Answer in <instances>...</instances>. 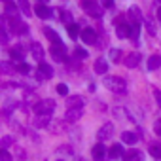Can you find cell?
<instances>
[{"instance_id":"obj_1","label":"cell","mask_w":161,"mask_h":161,"mask_svg":"<svg viewBox=\"0 0 161 161\" xmlns=\"http://www.w3.org/2000/svg\"><path fill=\"white\" fill-rule=\"evenodd\" d=\"M103 84H104V87L108 89V91H112V93H127V84H125V80L123 78H119V76H104V80H103Z\"/></svg>"},{"instance_id":"obj_2","label":"cell","mask_w":161,"mask_h":161,"mask_svg":"<svg viewBox=\"0 0 161 161\" xmlns=\"http://www.w3.org/2000/svg\"><path fill=\"white\" fill-rule=\"evenodd\" d=\"M32 108L38 116H51V112L55 110V101L53 99H44V101H38Z\"/></svg>"},{"instance_id":"obj_3","label":"cell","mask_w":161,"mask_h":161,"mask_svg":"<svg viewBox=\"0 0 161 161\" xmlns=\"http://www.w3.org/2000/svg\"><path fill=\"white\" fill-rule=\"evenodd\" d=\"M82 6H84V10H86L89 15H93V17H97V19L103 15V8L95 4V0H82Z\"/></svg>"},{"instance_id":"obj_4","label":"cell","mask_w":161,"mask_h":161,"mask_svg":"<svg viewBox=\"0 0 161 161\" xmlns=\"http://www.w3.org/2000/svg\"><path fill=\"white\" fill-rule=\"evenodd\" d=\"M49 51H51V57H53L55 61H59V63H66V47H64L63 44H53Z\"/></svg>"},{"instance_id":"obj_5","label":"cell","mask_w":161,"mask_h":161,"mask_svg":"<svg viewBox=\"0 0 161 161\" xmlns=\"http://www.w3.org/2000/svg\"><path fill=\"white\" fill-rule=\"evenodd\" d=\"M112 135H114V123H104L101 129H99V133H97V138L103 142V140H108V138H112Z\"/></svg>"},{"instance_id":"obj_6","label":"cell","mask_w":161,"mask_h":161,"mask_svg":"<svg viewBox=\"0 0 161 161\" xmlns=\"http://www.w3.org/2000/svg\"><path fill=\"white\" fill-rule=\"evenodd\" d=\"M36 74H38V80H49V78H53V68L47 63H40Z\"/></svg>"},{"instance_id":"obj_7","label":"cell","mask_w":161,"mask_h":161,"mask_svg":"<svg viewBox=\"0 0 161 161\" xmlns=\"http://www.w3.org/2000/svg\"><path fill=\"white\" fill-rule=\"evenodd\" d=\"M127 15H129V19L133 21V27H135V25H138V27H140V23H142V19H144V17H142V12H140V8H138V6H131V8H129V12H127Z\"/></svg>"},{"instance_id":"obj_8","label":"cell","mask_w":161,"mask_h":161,"mask_svg":"<svg viewBox=\"0 0 161 161\" xmlns=\"http://www.w3.org/2000/svg\"><path fill=\"white\" fill-rule=\"evenodd\" d=\"M82 116H84V108H68L64 119H66V123H74V121H78Z\"/></svg>"},{"instance_id":"obj_9","label":"cell","mask_w":161,"mask_h":161,"mask_svg":"<svg viewBox=\"0 0 161 161\" xmlns=\"http://www.w3.org/2000/svg\"><path fill=\"white\" fill-rule=\"evenodd\" d=\"M34 14L40 17V19H49V17H53L51 14H53V10L51 8H47L46 4H38L36 8H34Z\"/></svg>"},{"instance_id":"obj_10","label":"cell","mask_w":161,"mask_h":161,"mask_svg":"<svg viewBox=\"0 0 161 161\" xmlns=\"http://www.w3.org/2000/svg\"><path fill=\"white\" fill-rule=\"evenodd\" d=\"M131 31H133V27L127 25V23L116 25V36L118 38H131Z\"/></svg>"},{"instance_id":"obj_11","label":"cell","mask_w":161,"mask_h":161,"mask_svg":"<svg viewBox=\"0 0 161 161\" xmlns=\"http://www.w3.org/2000/svg\"><path fill=\"white\" fill-rule=\"evenodd\" d=\"M82 40H84L87 46H91V44H95V42H97V32H95L91 27H87V29H84V31H82Z\"/></svg>"},{"instance_id":"obj_12","label":"cell","mask_w":161,"mask_h":161,"mask_svg":"<svg viewBox=\"0 0 161 161\" xmlns=\"http://www.w3.org/2000/svg\"><path fill=\"white\" fill-rule=\"evenodd\" d=\"M138 63H140V53H136V51L129 53V55L125 57V61H123V64H125L127 68H136Z\"/></svg>"},{"instance_id":"obj_13","label":"cell","mask_w":161,"mask_h":161,"mask_svg":"<svg viewBox=\"0 0 161 161\" xmlns=\"http://www.w3.org/2000/svg\"><path fill=\"white\" fill-rule=\"evenodd\" d=\"M91 153H93V159H95V161H103V159L106 157V148L99 142V144H95V146H93Z\"/></svg>"},{"instance_id":"obj_14","label":"cell","mask_w":161,"mask_h":161,"mask_svg":"<svg viewBox=\"0 0 161 161\" xmlns=\"http://www.w3.org/2000/svg\"><path fill=\"white\" fill-rule=\"evenodd\" d=\"M66 106L68 108H84V99L80 97V95L66 97Z\"/></svg>"},{"instance_id":"obj_15","label":"cell","mask_w":161,"mask_h":161,"mask_svg":"<svg viewBox=\"0 0 161 161\" xmlns=\"http://www.w3.org/2000/svg\"><path fill=\"white\" fill-rule=\"evenodd\" d=\"M42 31H44L46 38H47V40H49L51 44H63V42H61V36H59V34H57V32H55V31H53L51 27H44Z\"/></svg>"},{"instance_id":"obj_16","label":"cell","mask_w":161,"mask_h":161,"mask_svg":"<svg viewBox=\"0 0 161 161\" xmlns=\"http://www.w3.org/2000/svg\"><path fill=\"white\" fill-rule=\"evenodd\" d=\"M17 10H19V6H15V4H12V2H6L4 15L10 17V19H17Z\"/></svg>"},{"instance_id":"obj_17","label":"cell","mask_w":161,"mask_h":161,"mask_svg":"<svg viewBox=\"0 0 161 161\" xmlns=\"http://www.w3.org/2000/svg\"><path fill=\"white\" fill-rule=\"evenodd\" d=\"M31 53H32V57H34L36 61H42V57H44V47H42L38 42H32V44H31Z\"/></svg>"},{"instance_id":"obj_18","label":"cell","mask_w":161,"mask_h":161,"mask_svg":"<svg viewBox=\"0 0 161 161\" xmlns=\"http://www.w3.org/2000/svg\"><path fill=\"white\" fill-rule=\"evenodd\" d=\"M123 153H125V150H123L121 144H114V146L108 150V155H110L112 159H119V157H123Z\"/></svg>"},{"instance_id":"obj_19","label":"cell","mask_w":161,"mask_h":161,"mask_svg":"<svg viewBox=\"0 0 161 161\" xmlns=\"http://www.w3.org/2000/svg\"><path fill=\"white\" fill-rule=\"evenodd\" d=\"M140 157H142V153L138 152V150H125V153H123V161H140Z\"/></svg>"},{"instance_id":"obj_20","label":"cell","mask_w":161,"mask_h":161,"mask_svg":"<svg viewBox=\"0 0 161 161\" xmlns=\"http://www.w3.org/2000/svg\"><path fill=\"white\" fill-rule=\"evenodd\" d=\"M12 29H14V32H17V34H27V31H29V27H27L25 23H21L19 19H12Z\"/></svg>"},{"instance_id":"obj_21","label":"cell","mask_w":161,"mask_h":161,"mask_svg":"<svg viewBox=\"0 0 161 161\" xmlns=\"http://www.w3.org/2000/svg\"><path fill=\"white\" fill-rule=\"evenodd\" d=\"M51 121H53V119H51L49 116H38L36 119H32V125H34V127H49Z\"/></svg>"},{"instance_id":"obj_22","label":"cell","mask_w":161,"mask_h":161,"mask_svg":"<svg viewBox=\"0 0 161 161\" xmlns=\"http://www.w3.org/2000/svg\"><path fill=\"white\" fill-rule=\"evenodd\" d=\"M10 57H12L14 63H23V59H25V51H23L21 47H14V49L10 51Z\"/></svg>"},{"instance_id":"obj_23","label":"cell","mask_w":161,"mask_h":161,"mask_svg":"<svg viewBox=\"0 0 161 161\" xmlns=\"http://www.w3.org/2000/svg\"><path fill=\"white\" fill-rule=\"evenodd\" d=\"M93 68H95L97 74H106V72H108V63H106L104 59H97L95 64H93Z\"/></svg>"},{"instance_id":"obj_24","label":"cell","mask_w":161,"mask_h":161,"mask_svg":"<svg viewBox=\"0 0 161 161\" xmlns=\"http://www.w3.org/2000/svg\"><path fill=\"white\" fill-rule=\"evenodd\" d=\"M136 140H138L136 133H131V131L121 133V142H125V144H136Z\"/></svg>"},{"instance_id":"obj_25","label":"cell","mask_w":161,"mask_h":161,"mask_svg":"<svg viewBox=\"0 0 161 161\" xmlns=\"http://www.w3.org/2000/svg\"><path fill=\"white\" fill-rule=\"evenodd\" d=\"M17 6H19V10L25 14V15H32V8H31V2L29 0H17Z\"/></svg>"},{"instance_id":"obj_26","label":"cell","mask_w":161,"mask_h":161,"mask_svg":"<svg viewBox=\"0 0 161 161\" xmlns=\"http://www.w3.org/2000/svg\"><path fill=\"white\" fill-rule=\"evenodd\" d=\"M148 150H150V153H152L155 159H161V142H150Z\"/></svg>"},{"instance_id":"obj_27","label":"cell","mask_w":161,"mask_h":161,"mask_svg":"<svg viewBox=\"0 0 161 161\" xmlns=\"http://www.w3.org/2000/svg\"><path fill=\"white\" fill-rule=\"evenodd\" d=\"M161 66V57L159 55H152L150 59H148V68L150 70H157Z\"/></svg>"},{"instance_id":"obj_28","label":"cell","mask_w":161,"mask_h":161,"mask_svg":"<svg viewBox=\"0 0 161 161\" xmlns=\"http://www.w3.org/2000/svg\"><path fill=\"white\" fill-rule=\"evenodd\" d=\"M66 31H68V36H70L72 40H76L78 36H82V32H80V27H78L76 23H72V25H68V27H66Z\"/></svg>"},{"instance_id":"obj_29","label":"cell","mask_w":161,"mask_h":161,"mask_svg":"<svg viewBox=\"0 0 161 161\" xmlns=\"http://www.w3.org/2000/svg\"><path fill=\"white\" fill-rule=\"evenodd\" d=\"M110 61H114V63H121V49L112 47V49H110Z\"/></svg>"},{"instance_id":"obj_30","label":"cell","mask_w":161,"mask_h":161,"mask_svg":"<svg viewBox=\"0 0 161 161\" xmlns=\"http://www.w3.org/2000/svg\"><path fill=\"white\" fill-rule=\"evenodd\" d=\"M59 19H61V21H63L66 27L74 23V21H72V14H70V12H61V17H59Z\"/></svg>"},{"instance_id":"obj_31","label":"cell","mask_w":161,"mask_h":161,"mask_svg":"<svg viewBox=\"0 0 161 161\" xmlns=\"http://www.w3.org/2000/svg\"><path fill=\"white\" fill-rule=\"evenodd\" d=\"M15 70L21 72V74H31V66H29L27 63H17V64H15Z\"/></svg>"},{"instance_id":"obj_32","label":"cell","mask_w":161,"mask_h":161,"mask_svg":"<svg viewBox=\"0 0 161 161\" xmlns=\"http://www.w3.org/2000/svg\"><path fill=\"white\" fill-rule=\"evenodd\" d=\"M74 57L76 59H87V51L84 47H76L74 49Z\"/></svg>"},{"instance_id":"obj_33","label":"cell","mask_w":161,"mask_h":161,"mask_svg":"<svg viewBox=\"0 0 161 161\" xmlns=\"http://www.w3.org/2000/svg\"><path fill=\"white\" fill-rule=\"evenodd\" d=\"M57 93H59L61 97H66V95H68V87H66V84H59V86H57Z\"/></svg>"},{"instance_id":"obj_34","label":"cell","mask_w":161,"mask_h":161,"mask_svg":"<svg viewBox=\"0 0 161 161\" xmlns=\"http://www.w3.org/2000/svg\"><path fill=\"white\" fill-rule=\"evenodd\" d=\"M0 159H2V161H12L14 157L10 155V152H8L6 148H2V150H0Z\"/></svg>"},{"instance_id":"obj_35","label":"cell","mask_w":161,"mask_h":161,"mask_svg":"<svg viewBox=\"0 0 161 161\" xmlns=\"http://www.w3.org/2000/svg\"><path fill=\"white\" fill-rule=\"evenodd\" d=\"M2 70H4L6 74H10V72H15V66H12L8 61H2Z\"/></svg>"},{"instance_id":"obj_36","label":"cell","mask_w":161,"mask_h":161,"mask_svg":"<svg viewBox=\"0 0 161 161\" xmlns=\"http://www.w3.org/2000/svg\"><path fill=\"white\" fill-rule=\"evenodd\" d=\"M25 101H27V103H34V104L38 103L36 95H34V93H31V91H25Z\"/></svg>"},{"instance_id":"obj_37","label":"cell","mask_w":161,"mask_h":161,"mask_svg":"<svg viewBox=\"0 0 161 161\" xmlns=\"http://www.w3.org/2000/svg\"><path fill=\"white\" fill-rule=\"evenodd\" d=\"M131 27H133V25H131ZM138 34H140V27H138V25H135V27H133V31H131V38H133V40H138Z\"/></svg>"},{"instance_id":"obj_38","label":"cell","mask_w":161,"mask_h":161,"mask_svg":"<svg viewBox=\"0 0 161 161\" xmlns=\"http://www.w3.org/2000/svg\"><path fill=\"white\" fill-rule=\"evenodd\" d=\"M152 91H153V97H155V103H157V106L161 108V91H159L157 87H153Z\"/></svg>"},{"instance_id":"obj_39","label":"cell","mask_w":161,"mask_h":161,"mask_svg":"<svg viewBox=\"0 0 161 161\" xmlns=\"http://www.w3.org/2000/svg\"><path fill=\"white\" fill-rule=\"evenodd\" d=\"M10 144H14V138L12 136H2V148H6Z\"/></svg>"},{"instance_id":"obj_40","label":"cell","mask_w":161,"mask_h":161,"mask_svg":"<svg viewBox=\"0 0 161 161\" xmlns=\"http://www.w3.org/2000/svg\"><path fill=\"white\" fill-rule=\"evenodd\" d=\"M153 131H155L157 136H161V119H157V121L153 123Z\"/></svg>"},{"instance_id":"obj_41","label":"cell","mask_w":161,"mask_h":161,"mask_svg":"<svg viewBox=\"0 0 161 161\" xmlns=\"http://www.w3.org/2000/svg\"><path fill=\"white\" fill-rule=\"evenodd\" d=\"M146 29H148V32H150V36H153V34H155V27L152 25V21H146Z\"/></svg>"},{"instance_id":"obj_42","label":"cell","mask_w":161,"mask_h":161,"mask_svg":"<svg viewBox=\"0 0 161 161\" xmlns=\"http://www.w3.org/2000/svg\"><path fill=\"white\" fill-rule=\"evenodd\" d=\"M101 6L103 8H112L114 6V0H101Z\"/></svg>"},{"instance_id":"obj_43","label":"cell","mask_w":161,"mask_h":161,"mask_svg":"<svg viewBox=\"0 0 161 161\" xmlns=\"http://www.w3.org/2000/svg\"><path fill=\"white\" fill-rule=\"evenodd\" d=\"M17 157H19V159L25 157V150H23V148H17Z\"/></svg>"},{"instance_id":"obj_44","label":"cell","mask_w":161,"mask_h":161,"mask_svg":"<svg viewBox=\"0 0 161 161\" xmlns=\"http://www.w3.org/2000/svg\"><path fill=\"white\" fill-rule=\"evenodd\" d=\"M59 152H63V153H70V146H63V148H59Z\"/></svg>"},{"instance_id":"obj_45","label":"cell","mask_w":161,"mask_h":161,"mask_svg":"<svg viewBox=\"0 0 161 161\" xmlns=\"http://www.w3.org/2000/svg\"><path fill=\"white\" fill-rule=\"evenodd\" d=\"M38 2H40V4H47V2H49V0H38Z\"/></svg>"},{"instance_id":"obj_46","label":"cell","mask_w":161,"mask_h":161,"mask_svg":"<svg viewBox=\"0 0 161 161\" xmlns=\"http://www.w3.org/2000/svg\"><path fill=\"white\" fill-rule=\"evenodd\" d=\"M157 17H159V19H161V8H159V10H157Z\"/></svg>"},{"instance_id":"obj_47","label":"cell","mask_w":161,"mask_h":161,"mask_svg":"<svg viewBox=\"0 0 161 161\" xmlns=\"http://www.w3.org/2000/svg\"><path fill=\"white\" fill-rule=\"evenodd\" d=\"M4 2H10V0H4Z\"/></svg>"},{"instance_id":"obj_48","label":"cell","mask_w":161,"mask_h":161,"mask_svg":"<svg viewBox=\"0 0 161 161\" xmlns=\"http://www.w3.org/2000/svg\"><path fill=\"white\" fill-rule=\"evenodd\" d=\"M78 161H82V159H78Z\"/></svg>"},{"instance_id":"obj_49","label":"cell","mask_w":161,"mask_h":161,"mask_svg":"<svg viewBox=\"0 0 161 161\" xmlns=\"http://www.w3.org/2000/svg\"><path fill=\"white\" fill-rule=\"evenodd\" d=\"M59 161H63V159H59Z\"/></svg>"}]
</instances>
